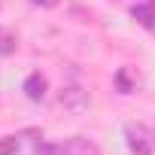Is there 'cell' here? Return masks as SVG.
<instances>
[{
    "mask_svg": "<svg viewBox=\"0 0 155 155\" xmlns=\"http://www.w3.org/2000/svg\"><path fill=\"white\" fill-rule=\"evenodd\" d=\"M18 149H21L18 137H3L0 140V155H18Z\"/></svg>",
    "mask_w": 155,
    "mask_h": 155,
    "instance_id": "8",
    "label": "cell"
},
{
    "mask_svg": "<svg viewBox=\"0 0 155 155\" xmlns=\"http://www.w3.org/2000/svg\"><path fill=\"white\" fill-rule=\"evenodd\" d=\"M125 137H128V149H131L134 155H152L155 143H152V137H149V131H146L143 125L128 122V125H125Z\"/></svg>",
    "mask_w": 155,
    "mask_h": 155,
    "instance_id": "1",
    "label": "cell"
},
{
    "mask_svg": "<svg viewBox=\"0 0 155 155\" xmlns=\"http://www.w3.org/2000/svg\"><path fill=\"white\" fill-rule=\"evenodd\" d=\"M116 82H119V91H122V94H131V91H134V85H131V73H128V70H119Z\"/></svg>",
    "mask_w": 155,
    "mask_h": 155,
    "instance_id": "9",
    "label": "cell"
},
{
    "mask_svg": "<svg viewBox=\"0 0 155 155\" xmlns=\"http://www.w3.org/2000/svg\"><path fill=\"white\" fill-rule=\"evenodd\" d=\"M46 91H49V79H46L43 73H31L28 79H25V94H28V101H43Z\"/></svg>",
    "mask_w": 155,
    "mask_h": 155,
    "instance_id": "3",
    "label": "cell"
},
{
    "mask_svg": "<svg viewBox=\"0 0 155 155\" xmlns=\"http://www.w3.org/2000/svg\"><path fill=\"white\" fill-rule=\"evenodd\" d=\"M131 15H134V21H140L143 28H155V3H152V0L134 3V6H131Z\"/></svg>",
    "mask_w": 155,
    "mask_h": 155,
    "instance_id": "5",
    "label": "cell"
},
{
    "mask_svg": "<svg viewBox=\"0 0 155 155\" xmlns=\"http://www.w3.org/2000/svg\"><path fill=\"white\" fill-rule=\"evenodd\" d=\"M15 46H18V43H15V37H12L9 31H0V55H12Z\"/></svg>",
    "mask_w": 155,
    "mask_h": 155,
    "instance_id": "7",
    "label": "cell"
},
{
    "mask_svg": "<svg viewBox=\"0 0 155 155\" xmlns=\"http://www.w3.org/2000/svg\"><path fill=\"white\" fill-rule=\"evenodd\" d=\"M31 3H34V6H40V9H55L61 0H31Z\"/></svg>",
    "mask_w": 155,
    "mask_h": 155,
    "instance_id": "10",
    "label": "cell"
},
{
    "mask_svg": "<svg viewBox=\"0 0 155 155\" xmlns=\"http://www.w3.org/2000/svg\"><path fill=\"white\" fill-rule=\"evenodd\" d=\"M58 101H61V107H64L67 113H73V116H82V113L88 110V91L79 88V85H64L61 94H58Z\"/></svg>",
    "mask_w": 155,
    "mask_h": 155,
    "instance_id": "2",
    "label": "cell"
},
{
    "mask_svg": "<svg viewBox=\"0 0 155 155\" xmlns=\"http://www.w3.org/2000/svg\"><path fill=\"white\" fill-rule=\"evenodd\" d=\"M64 152H67V155H101L97 143L88 140V137H70L67 146H64Z\"/></svg>",
    "mask_w": 155,
    "mask_h": 155,
    "instance_id": "4",
    "label": "cell"
},
{
    "mask_svg": "<svg viewBox=\"0 0 155 155\" xmlns=\"http://www.w3.org/2000/svg\"><path fill=\"white\" fill-rule=\"evenodd\" d=\"M34 155H67V152H64V146H58V143H37V146H34Z\"/></svg>",
    "mask_w": 155,
    "mask_h": 155,
    "instance_id": "6",
    "label": "cell"
},
{
    "mask_svg": "<svg viewBox=\"0 0 155 155\" xmlns=\"http://www.w3.org/2000/svg\"><path fill=\"white\" fill-rule=\"evenodd\" d=\"M152 3H155V0H152Z\"/></svg>",
    "mask_w": 155,
    "mask_h": 155,
    "instance_id": "11",
    "label": "cell"
}]
</instances>
